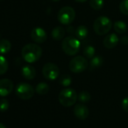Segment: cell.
<instances>
[{
	"mask_svg": "<svg viewBox=\"0 0 128 128\" xmlns=\"http://www.w3.org/2000/svg\"><path fill=\"white\" fill-rule=\"evenodd\" d=\"M42 54L41 47L36 44L30 43L26 44L21 51L22 57L24 60L30 63L35 62L39 60Z\"/></svg>",
	"mask_w": 128,
	"mask_h": 128,
	"instance_id": "1",
	"label": "cell"
},
{
	"mask_svg": "<svg viewBox=\"0 0 128 128\" xmlns=\"http://www.w3.org/2000/svg\"><path fill=\"white\" fill-rule=\"evenodd\" d=\"M80 42L79 39L73 37L68 36L64 38L62 42V49L64 53L70 56H73L78 54L80 50Z\"/></svg>",
	"mask_w": 128,
	"mask_h": 128,
	"instance_id": "2",
	"label": "cell"
},
{
	"mask_svg": "<svg viewBox=\"0 0 128 128\" xmlns=\"http://www.w3.org/2000/svg\"><path fill=\"white\" fill-rule=\"evenodd\" d=\"M58 99L62 106L64 107H70L76 102L78 100V94L74 89L65 88L60 91Z\"/></svg>",
	"mask_w": 128,
	"mask_h": 128,
	"instance_id": "3",
	"label": "cell"
},
{
	"mask_svg": "<svg viewBox=\"0 0 128 128\" xmlns=\"http://www.w3.org/2000/svg\"><path fill=\"white\" fill-rule=\"evenodd\" d=\"M112 26L110 19L105 16L96 18L94 23V30L99 36H103L108 32Z\"/></svg>",
	"mask_w": 128,
	"mask_h": 128,
	"instance_id": "4",
	"label": "cell"
},
{
	"mask_svg": "<svg viewBox=\"0 0 128 128\" xmlns=\"http://www.w3.org/2000/svg\"><path fill=\"white\" fill-rule=\"evenodd\" d=\"M76 18L75 10L70 6L62 7L58 12L57 19L58 21L62 25H70L71 24Z\"/></svg>",
	"mask_w": 128,
	"mask_h": 128,
	"instance_id": "5",
	"label": "cell"
},
{
	"mask_svg": "<svg viewBox=\"0 0 128 128\" xmlns=\"http://www.w3.org/2000/svg\"><path fill=\"white\" fill-rule=\"evenodd\" d=\"M69 67L72 72L81 73L88 67V62L84 56H76L71 60Z\"/></svg>",
	"mask_w": 128,
	"mask_h": 128,
	"instance_id": "6",
	"label": "cell"
},
{
	"mask_svg": "<svg viewBox=\"0 0 128 128\" xmlns=\"http://www.w3.org/2000/svg\"><path fill=\"white\" fill-rule=\"evenodd\" d=\"M16 95L21 100H27L31 99L35 93V90L32 85L27 83H20L17 85L15 90Z\"/></svg>",
	"mask_w": 128,
	"mask_h": 128,
	"instance_id": "7",
	"label": "cell"
},
{
	"mask_svg": "<svg viewBox=\"0 0 128 128\" xmlns=\"http://www.w3.org/2000/svg\"><path fill=\"white\" fill-rule=\"evenodd\" d=\"M42 75L46 79L53 81L58 78L60 75V70L54 63L48 62L44 64L42 68Z\"/></svg>",
	"mask_w": 128,
	"mask_h": 128,
	"instance_id": "8",
	"label": "cell"
},
{
	"mask_svg": "<svg viewBox=\"0 0 128 128\" xmlns=\"http://www.w3.org/2000/svg\"><path fill=\"white\" fill-rule=\"evenodd\" d=\"M14 84L12 80L3 78L0 80V96H6L12 93Z\"/></svg>",
	"mask_w": 128,
	"mask_h": 128,
	"instance_id": "9",
	"label": "cell"
},
{
	"mask_svg": "<svg viewBox=\"0 0 128 128\" xmlns=\"http://www.w3.org/2000/svg\"><path fill=\"white\" fill-rule=\"evenodd\" d=\"M31 38L36 43H44L47 40V33L44 29L36 27L31 32Z\"/></svg>",
	"mask_w": 128,
	"mask_h": 128,
	"instance_id": "10",
	"label": "cell"
},
{
	"mask_svg": "<svg viewBox=\"0 0 128 128\" xmlns=\"http://www.w3.org/2000/svg\"><path fill=\"white\" fill-rule=\"evenodd\" d=\"M74 114L79 120H85L89 115V109L83 104H77L74 108Z\"/></svg>",
	"mask_w": 128,
	"mask_h": 128,
	"instance_id": "11",
	"label": "cell"
},
{
	"mask_svg": "<svg viewBox=\"0 0 128 128\" xmlns=\"http://www.w3.org/2000/svg\"><path fill=\"white\" fill-rule=\"evenodd\" d=\"M119 42V38L118 36L114 33H111L108 36H106L103 39V45L108 48L112 49L114 48Z\"/></svg>",
	"mask_w": 128,
	"mask_h": 128,
	"instance_id": "12",
	"label": "cell"
},
{
	"mask_svg": "<svg viewBox=\"0 0 128 128\" xmlns=\"http://www.w3.org/2000/svg\"><path fill=\"white\" fill-rule=\"evenodd\" d=\"M21 73L22 76H24V78L27 80H32L36 77V72L34 67L32 66H25L22 68L21 70Z\"/></svg>",
	"mask_w": 128,
	"mask_h": 128,
	"instance_id": "13",
	"label": "cell"
},
{
	"mask_svg": "<svg viewBox=\"0 0 128 128\" xmlns=\"http://www.w3.org/2000/svg\"><path fill=\"white\" fill-rule=\"evenodd\" d=\"M65 34H66V30L61 26H56L55 28L53 29L51 32V36L53 39L56 40V41H60L62 39L64 36H65Z\"/></svg>",
	"mask_w": 128,
	"mask_h": 128,
	"instance_id": "14",
	"label": "cell"
},
{
	"mask_svg": "<svg viewBox=\"0 0 128 128\" xmlns=\"http://www.w3.org/2000/svg\"><path fill=\"white\" fill-rule=\"evenodd\" d=\"M75 34L77 38H78L79 40H83L88 36V30L85 26L82 25L77 27V29L75 30Z\"/></svg>",
	"mask_w": 128,
	"mask_h": 128,
	"instance_id": "15",
	"label": "cell"
},
{
	"mask_svg": "<svg viewBox=\"0 0 128 128\" xmlns=\"http://www.w3.org/2000/svg\"><path fill=\"white\" fill-rule=\"evenodd\" d=\"M103 63V59L100 56H94L90 62V69L94 70L100 67Z\"/></svg>",
	"mask_w": 128,
	"mask_h": 128,
	"instance_id": "16",
	"label": "cell"
},
{
	"mask_svg": "<svg viewBox=\"0 0 128 128\" xmlns=\"http://www.w3.org/2000/svg\"><path fill=\"white\" fill-rule=\"evenodd\" d=\"M114 30L119 34H124L126 32L127 26L124 21H116L114 24Z\"/></svg>",
	"mask_w": 128,
	"mask_h": 128,
	"instance_id": "17",
	"label": "cell"
},
{
	"mask_svg": "<svg viewBox=\"0 0 128 128\" xmlns=\"http://www.w3.org/2000/svg\"><path fill=\"white\" fill-rule=\"evenodd\" d=\"M12 48L11 42L7 39H2L0 41V54H4L8 53Z\"/></svg>",
	"mask_w": 128,
	"mask_h": 128,
	"instance_id": "18",
	"label": "cell"
},
{
	"mask_svg": "<svg viewBox=\"0 0 128 128\" xmlns=\"http://www.w3.org/2000/svg\"><path fill=\"white\" fill-rule=\"evenodd\" d=\"M35 90L38 94L44 95V94H48V92L49 91V86L48 84H46L44 82H41L36 85Z\"/></svg>",
	"mask_w": 128,
	"mask_h": 128,
	"instance_id": "19",
	"label": "cell"
},
{
	"mask_svg": "<svg viewBox=\"0 0 128 128\" xmlns=\"http://www.w3.org/2000/svg\"><path fill=\"white\" fill-rule=\"evenodd\" d=\"M8 69V62L6 57L0 55V75L5 74Z\"/></svg>",
	"mask_w": 128,
	"mask_h": 128,
	"instance_id": "20",
	"label": "cell"
},
{
	"mask_svg": "<svg viewBox=\"0 0 128 128\" xmlns=\"http://www.w3.org/2000/svg\"><path fill=\"white\" fill-rule=\"evenodd\" d=\"M91 99V96L90 94L85 90H82L79 93V94L78 95V100L82 102V103H86L88 102Z\"/></svg>",
	"mask_w": 128,
	"mask_h": 128,
	"instance_id": "21",
	"label": "cell"
},
{
	"mask_svg": "<svg viewBox=\"0 0 128 128\" xmlns=\"http://www.w3.org/2000/svg\"><path fill=\"white\" fill-rule=\"evenodd\" d=\"M83 54L85 57L88 59H92L95 55V49L91 45H88L84 48Z\"/></svg>",
	"mask_w": 128,
	"mask_h": 128,
	"instance_id": "22",
	"label": "cell"
},
{
	"mask_svg": "<svg viewBox=\"0 0 128 128\" xmlns=\"http://www.w3.org/2000/svg\"><path fill=\"white\" fill-rule=\"evenodd\" d=\"M90 6L94 10H100L104 6L103 0H90Z\"/></svg>",
	"mask_w": 128,
	"mask_h": 128,
	"instance_id": "23",
	"label": "cell"
},
{
	"mask_svg": "<svg viewBox=\"0 0 128 128\" xmlns=\"http://www.w3.org/2000/svg\"><path fill=\"white\" fill-rule=\"evenodd\" d=\"M60 83L63 86V87H68L72 84V78L69 75H62L60 77Z\"/></svg>",
	"mask_w": 128,
	"mask_h": 128,
	"instance_id": "24",
	"label": "cell"
},
{
	"mask_svg": "<svg viewBox=\"0 0 128 128\" xmlns=\"http://www.w3.org/2000/svg\"><path fill=\"white\" fill-rule=\"evenodd\" d=\"M119 9L123 14L128 15V0H123L119 5Z\"/></svg>",
	"mask_w": 128,
	"mask_h": 128,
	"instance_id": "25",
	"label": "cell"
},
{
	"mask_svg": "<svg viewBox=\"0 0 128 128\" xmlns=\"http://www.w3.org/2000/svg\"><path fill=\"white\" fill-rule=\"evenodd\" d=\"M9 107V102L6 99L0 100V112H4L8 110Z\"/></svg>",
	"mask_w": 128,
	"mask_h": 128,
	"instance_id": "26",
	"label": "cell"
},
{
	"mask_svg": "<svg viewBox=\"0 0 128 128\" xmlns=\"http://www.w3.org/2000/svg\"><path fill=\"white\" fill-rule=\"evenodd\" d=\"M121 106L123 108V109L128 113V97H126L124 98L123 100H122V102H121Z\"/></svg>",
	"mask_w": 128,
	"mask_h": 128,
	"instance_id": "27",
	"label": "cell"
},
{
	"mask_svg": "<svg viewBox=\"0 0 128 128\" xmlns=\"http://www.w3.org/2000/svg\"><path fill=\"white\" fill-rule=\"evenodd\" d=\"M120 42H121V44L124 45L128 44V36H123L120 39Z\"/></svg>",
	"mask_w": 128,
	"mask_h": 128,
	"instance_id": "28",
	"label": "cell"
},
{
	"mask_svg": "<svg viewBox=\"0 0 128 128\" xmlns=\"http://www.w3.org/2000/svg\"><path fill=\"white\" fill-rule=\"evenodd\" d=\"M74 1H76L77 2H84L88 1V0H74Z\"/></svg>",
	"mask_w": 128,
	"mask_h": 128,
	"instance_id": "29",
	"label": "cell"
},
{
	"mask_svg": "<svg viewBox=\"0 0 128 128\" xmlns=\"http://www.w3.org/2000/svg\"><path fill=\"white\" fill-rule=\"evenodd\" d=\"M0 128H6V126L2 123H0Z\"/></svg>",
	"mask_w": 128,
	"mask_h": 128,
	"instance_id": "30",
	"label": "cell"
},
{
	"mask_svg": "<svg viewBox=\"0 0 128 128\" xmlns=\"http://www.w3.org/2000/svg\"><path fill=\"white\" fill-rule=\"evenodd\" d=\"M52 1H54V2H59L60 0H52Z\"/></svg>",
	"mask_w": 128,
	"mask_h": 128,
	"instance_id": "31",
	"label": "cell"
},
{
	"mask_svg": "<svg viewBox=\"0 0 128 128\" xmlns=\"http://www.w3.org/2000/svg\"><path fill=\"white\" fill-rule=\"evenodd\" d=\"M0 1H2V0H0Z\"/></svg>",
	"mask_w": 128,
	"mask_h": 128,
	"instance_id": "32",
	"label": "cell"
}]
</instances>
